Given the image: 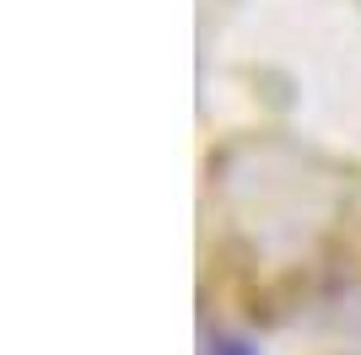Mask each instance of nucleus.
I'll return each instance as SVG.
<instances>
[{"mask_svg": "<svg viewBox=\"0 0 361 355\" xmlns=\"http://www.w3.org/2000/svg\"><path fill=\"white\" fill-rule=\"evenodd\" d=\"M216 355H248V344H232V340H226V344H216Z\"/></svg>", "mask_w": 361, "mask_h": 355, "instance_id": "1", "label": "nucleus"}]
</instances>
